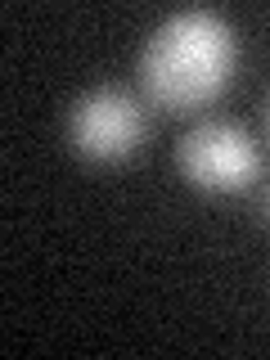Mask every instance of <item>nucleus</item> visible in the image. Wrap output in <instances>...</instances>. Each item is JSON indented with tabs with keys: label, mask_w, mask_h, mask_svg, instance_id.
Listing matches in <instances>:
<instances>
[{
	"label": "nucleus",
	"mask_w": 270,
	"mask_h": 360,
	"mask_svg": "<svg viewBox=\"0 0 270 360\" xmlns=\"http://www.w3.org/2000/svg\"><path fill=\"white\" fill-rule=\"evenodd\" d=\"M234 63L239 41L217 9H176L140 50L144 99L172 117H194L225 95Z\"/></svg>",
	"instance_id": "nucleus-1"
},
{
	"label": "nucleus",
	"mask_w": 270,
	"mask_h": 360,
	"mask_svg": "<svg viewBox=\"0 0 270 360\" xmlns=\"http://www.w3.org/2000/svg\"><path fill=\"white\" fill-rule=\"evenodd\" d=\"M176 167L198 194L225 198L262 185V149L239 122L198 117L176 144Z\"/></svg>",
	"instance_id": "nucleus-2"
},
{
	"label": "nucleus",
	"mask_w": 270,
	"mask_h": 360,
	"mask_svg": "<svg viewBox=\"0 0 270 360\" xmlns=\"http://www.w3.org/2000/svg\"><path fill=\"white\" fill-rule=\"evenodd\" d=\"M144 135H149V117H144L140 95L117 82L82 90L68 108V144L82 162L95 167L127 162L144 144Z\"/></svg>",
	"instance_id": "nucleus-3"
},
{
	"label": "nucleus",
	"mask_w": 270,
	"mask_h": 360,
	"mask_svg": "<svg viewBox=\"0 0 270 360\" xmlns=\"http://www.w3.org/2000/svg\"><path fill=\"white\" fill-rule=\"evenodd\" d=\"M257 217L270 225V180L262 176V185H257Z\"/></svg>",
	"instance_id": "nucleus-4"
},
{
	"label": "nucleus",
	"mask_w": 270,
	"mask_h": 360,
	"mask_svg": "<svg viewBox=\"0 0 270 360\" xmlns=\"http://www.w3.org/2000/svg\"><path fill=\"white\" fill-rule=\"evenodd\" d=\"M266 131H270V99H266Z\"/></svg>",
	"instance_id": "nucleus-5"
}]
</instances>
